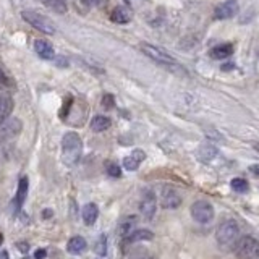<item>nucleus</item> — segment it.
Returning a JSON list of instances; mask_svg holds the SVG:
<instances>
[{
  "instance_id": "1",
  "label": "nucleus",
  "mask_w": 259,
  "mask_h": 259,
  "mask_svg": "<svg viewBox=\"0 0 259 259\" xmlns=\"http://www.w3.org/2000/svg\"><path fill=\"white\" fill-rule=\"evenodd\" d=\"M83 154V141L78 133L68 132L62 138V160L67 167L76 165Z\"/></svg>"
},
{
  "instance_id": "2",
  "label": "nucleus",
  "mask_w": 259,
  "mask_h": 259,
  "mask_svg": "<svg viewBox=\"0 0 259 259\" xmlns=\"http://www.w3.org/2000/svg\"><path fill=\"white\" fill-rule=\"evenodd\" d=\"M141 51L149 57L151 60H154L156 63L162 65L164 68L170 70V71H175V73H186L185 68L182 67L180 63H178L172 55H168L164 49H159V47H154V46H149V44H143L141 47Z\"/></svg>"
},
{
  "instance_id": "3",
  "label": "nucleus",
  "mask_w": 259,
  "mask_h": 259,
  "mask_svg": "<svg viewBox=\"0 0 259 259\" xmlns=\"http://www.w3.org/2000/svg\"><path fill=\"white\" fill-rule=\"evenodd\" d=\"M240 233V225L237 221L229 219V221H224L221 225L217 227L215 230V240L221 246H229L232 243L237 241V237Z\"/></svg>"
},
{
  "instance_id": "4",
  "label": "nucleus",
  "mask_w": 259,
  "mask_h": 259,
  "mask_svg": "<svg viewBox=\"0 0 259 259\" xmlns=\"http://www.w3.org/2000/svg\"><path fill=\"white\" fill-rule=\"evenodd\" d=\"M233 251L240 259H259V240L254 237H241L238 241H235Z\"/></svg>"
},
{
  "instance_id": "5",
  "label": "nucleus",
  "mask_w": 259,
  "mask_h": 259,
  "mask_svg": "<svg viewBox=\"0 0 259 259\" xmlns=\"http://www.w3.org/2000/svg\"><path fill=\"white\" fill-rule=\"evenodd\" d=\"M21 16H23V20L29 23L32 28L44 32V34H54L55 32V24L49 18H46L44 15H40L34 10H23Z\"/></svg>"
},
{
  "instance_id": "6",
  "label": "nucleus",
  "mask_w": 259,
  "mask_h": 259,
  "mask_svg": "<svg viewBox=\"0 0 259 259\" xmlns=\"http://www.w3.org/2000/svg\"><path fill=\"white\" fill-rule=\"evenodd\" d=\"M190 212H191V217L198 224H209L214 219V207L210 206V202H207V201L193 202Z\"/></svg>"
},
{
  "instance_id": "7",
  "label": "nucleus",
  "mask_w": 259,
  "mask_h": 259,
  "mask_svg": "<svg viewBox=\"0 0 259 259\" xmlns=\"http://www.w3.org/2000/svg\"><path fill=\"white\" fill-rule=\"evenodd\" d=\"M156 210H157V198H156V194H154L152 190L146 188L143 191V196H141V201H140V212L144 215V219L151 221V219L154 217V214H156Z\"/></svg>"
},
{
  "instance_id": "8",
  "label": "nucleus",
  "mask_w": 259,
  "mask_h": 259,
  "mask_svg": "<svg viewBox=\"0 0 259 259\" xmlns=\"http://www.w3.org/2000/svg\"><path fill=\"white\" fill-rule=\"evenodd\" d=\"M21 128L23 123L20 118H7L4 123H0V141H7L18 136L21 133Z\"/></svg>"
},
{
  "instance_id": "9",
  "label": "nucleus",
  "mask_w": 259,
  "mask_h": 259,
  "mask_svg": "<svg viewBox=\"0 0 259 259\" xmlns=\"http://www.w3.org/2000/svg\"><path fill=\"white\" fill-rule=\"evenodd\" d=\"M160 206L164 209H177L182 206V196L174 188H164L160 193Z\"/></svg>"
},
{
  "instance_id": "10",
  "label": "nucleus",
  "mask_w": 259,
  "mask_h": 259,
  "mask_svg": "<svg viewBox=\"0 0 259 259\" xmlns=\"http://www.w3.org/2000/svg\"><path fill=\"white\" fill-rule=\"evenodd\" d=\"M237 13H238L237 0H227V2L215 7V12H214L217 20H229V18H233Z\"/></svg>"
},
{
  "instance_id": "11",
  "label": "nucleus",
  "mask_w": 259,
  "mask_h": 259,
  "mask_svg": "<svg viewBox=\"0 0 259 259\" xmlns=\"http://www.w3.org/2000/svg\"><path fill=\"white\" fill-rule=\"evenodd\" d=\"M28 188H29V180L26 175H23L18 182V191H16V196H15V207L16 210L21 209L23 202L26 201V196H28Z\"/></svg>"
},
{
  "instance_id": "12",
  "label": "nucleus",
  "mask_w": 259,
  "mask_h": 259,
  "mask_svg": "<svg viewBox=\"0 0 259 259\" xmlns=\"http://www.w3.org/2000/svg\"><path fill=\"white\" fill-rule=\"evenodd\" d=\"M86 249H88V241L83 237H79V235L71 237L67 243V251L73 256H78L81 253H84Z\"/></svg>"
},
{
  "instance_id": "13",
  "label": "nucleus",
  "mask_w": 259,
  "mask_h": 259,
  "mask_svg": "<svg viewBox=\"0 0 259 259\" xmlns=\"http://www.w3.org/2000/svg\"><path fill=\"white\" fill-rule=\"evenodd\" d=\"M81 217H83V222L86 225H94L97 217H99V207L94 202H88L83 210H81Z\"/></svg>"
},
{
  "instance_id": "14",
  "label": "nucleus",
  "mask_w": 259,
  "mask_h": 259,
  "mask_svg": "<svg viewBox=\"0 0 259 259\" xmlns=\"http://www.w3.org/2000/svg\"><path fill=\"white\" fill-rule=\"evenodd\" d=\"M136 222H138V219H136L135 215H126V217L121 219L120 224H118V229H117L118 237H121V238H126L128 235L133 232V229H135Z\"/></svg>"
},
{
  "instance_id": "15",
  "label": "nucleus",
  "mask_w": 259,
  "mask_h": 259,
  "mask_svg": "<svg viewBox=\"0 0 259 259\" xmlns=\"http://www.w3.org/2000/svg\"><path fill=\"white\" fill-rule=\"evenodd\" d=\"M34 51L37 52V55L39 57H42V59H46V60H51V59H54V47L47 42V40H44V39H37V40H34Z\"/></svg>"
},
{
  "instance_id": "16",
  "label": "nucleus",
  "mask_w": 259,
  "mask_h": 259,
  "mask_svg": "<svg viewBox=\"0 0 259 259\" xmlns=\"http://www.w3.org/2000/svg\"><path fill=\"white\" fill-rule=\"evenodd\" d=\"M110 18L113 23H118V24H125V23H130V20H132V13H130V10L126 7L120 5V7H115L113 8V12L110 15Z\"/></svg>"
},
{
  "instance_id": "17",
  "label": "nucleus",
  "mask_w": 259,
  "mask_h": 259,
  "mask_svg": "<svg viewBox=\"0 0 259 259\" xmlns=\"http://www.w3.org/2000/svg\"><path fill=\"white\" fill-rule=\"evenodd\" d=\"M154 238V233L148 229H135L132 233L125 238L128 243H136V241H151Z\"/></svg>"
},
{
  "instance_id": "18",
  "label": "nucleus",
  "mask_w": 259,
  "mask_h": 259,
  "mask_svg": "<svg viewBox=\"0 0 259 259\" xmlns=\"http://www.w3.org/2000/svg\"><path fill=\"white\" fill-rule=\"evenodd\" d=\"M233 54V46L232 44H221V46H215L212 51H210V57L215 60H224V59H229V57Z\"/></svg>"
},
{
  "instance_id": "19",
  "label": "nucleus",
  "mask_w": 259,
  "mask_h": 259,
  "mask_svg": "<svg viewBox=\"0 0 259 259\" xmlns=\"http://www.w3.org/2000/svg\"><path fill=\"white\" fill-rule=\"evenodd\" d=\"M112 125V121L109 117L105 115H96L93 120H91V130L96 133H101V132H105V130H109Z\"/></svg>"
},
{
  "instance_id": "20",
  "label": "nucleus",
  "mask_w": 259,
  "mask_h": 259,
  "mask_svg": "<svg viewBox=\"0 0 259 259\" xmlns=\"http://www.w3.org/2000/svg\"><path fill=\"white\" fill-rule=\"evenodd\" d=\"M13 110V101L7 96H0V123L10 117V113Z\"/></svg>"
},
{
  "instance_id": "21",
  "label": "nucleus",
  "mask_w": 259,
  "mask_h": 259,
  "mask_svg": "<svg viewBox=\"0 0 259 259\" xmlns=\"http://www.w3.org/2000/svg\"><path fill=\"white\" fill-rule=\"evenodd\" d=\"M40 2L55 13H67V10H68L67 4H65L63 0H40Z\"/></svg>"
},
{
  "instance_id": "22",
  "label": "nucleus",
  "mask_w": 259,
  "mask_h": 259,
  "mask_svg": "<svg viewBox=\"0 0 259 259\" xmlns=\"http://www.w3.org/2000/svg\"><path fill=\"white\" fill-rule=\"evenodd\" d=\"M198 156L201 160H210V159H214L217 156V149L214 148V146H210V144H204V146H201L199 151H198Z\"/></svg>"
},
{
  "instance_id": "23",
  "label": "nucleus",
  "mask_w": 259,
  "mask_h": 259,
  "mask_svg": "<svg viewBox=\"0 0 259 259\" xmlns=\"http://www.w3.org/2000/svg\"><path fill=\"white\" fill-rule=\"evenodd\" d=\"M94 251L97 256H107V237L105 235H101L99 238H97L96 245H94Z\"/></svg>"
},
{
  "instance_id": "24",
  "label": "nucleus",
  "mask_w": 259,
  "mask_h": 259,
  "mask_svg": "<svg viewBox=\"0 0 259 259\" xmlns=\"http://www.w3.org/2000/svg\"><path fill=\"white\" fill-rule=\"evenodd\" d=\"M230 186H232L233 191H238V193H246L249 188V185L245 178H233V180L230 182Z\"/></svg>"
},
{
  "instance_id": "25",
  "label": "nucleus",
  "mask_w": 259,
  "mask_h": 259,
  "mask_svg": "<svg viewBox=\"0 0 259 259\" xmlns=\"http://www.w3.org/2000/svg\"><path fill=\"white\" fill-rule=\"evenodd\" d=\"M105 172L112 178H120L121 177V168L115 162H105Z\"/></svg>"
},
{
  "instance_id": "26",
  "label": "nucleus",
  "mask_w": 259,
  "mask_h": 259,
  "mask_svg": "<svg viewBox=\"0 0 259 259\" xmlns=\"http://www.w3.org/2000/svg\"><path fill=\"white\" fill-rule=\"evenodd\" d=\"M140 164H141V162L138 160V159H135V157L132 156V154H130V156H126V157L123 159V167H125L126 170H130V172H133V170H138Z\"/></svg>"
},
{
  "instance_id": "27",
  "label": "nucleus",
  "mask_w": 259,
  "mask_h": 259,
  "mask_svg": "<svg viewBox=\"0 0 259 259\" xmlns=\"http://www.w3.org/2000/svg\"><path fill=\"white\" fill-rule=\"evenodd\" d=\"M102 107H104V109H107V110H110V109L115 107V99H113V96H112V94H104V96H102Z\"/></svg>"
},
{
  "instance_id": "28",
  "label": "nucleus",
  "mask_w": 259,
  "mask_h": 259,
  "mask_svg": "<svg viewBox=\"0 0 259 259\" xmlns=\"http://www.w3.org/2000/svg\"><path fill=\"white\" fill-rule=\"evenodd\" d=\"M132 156H133L135 159H138L140 162H143V160L146 159V154H144V151H143V149H135V151L132 152Z\"/></svg>"
},
{
  "instance_id": "29",
  "label": "nucleus",
  "mask_w": 259,
  "mask_h": 259,
  "mask_svg": "<svg viewBox=\"0 0 259 259\" xmlns=\"http://www.w3.org/2000/svg\"><path fill=\"white\" fill-rule=\"evenodd\" d=\"M46 256H47V251L46 249H36V253H34V259H46Z\"/></svg>"
},
{
  "instance_id": "30",
  "label": "nucleus",
  "mask_w": 259,
  "mask_h": 259,
  "mask_svg": "<svg viewBox=\"0 0 259 259\" xmlns=\"http://www.w3.org/2000/svg\"><path fill=\"white\" fill-rule=\"evenodd\" d=\"M102 0H81V4L86 5V7H94V5H99Z\"/></svg>"
},
{
  "instance_id": "31",
  "label": "nucleus",
  "mask_w": 259,
  "mask_h": 259,
  "mask_svg": "<svg viewBox=\"0 0 259 259\" xmlns=\"http://www.w3.org/2000/svg\"><path fill=\"white\" fill-rule=\"evenodd\" d=\"M249 172L253 174L254 177H259V165H251L249 167Z\"/></svg>"
},
{
  "instance_id": "32",
  "label": "nucleus",
  "mask_w": 259,
  "mask_h": 259,
  "mask_svg": "<svg viewBox=\"0 0 259 259\" xmlns=\"http://www.w3.org/2000/svg\"><path fill=\"white\" fill-rule=\"evenodd\" d=\"M0 259H10V256H8V251H0Z\"/></svg>"
},
{
  "instance_id": "33",
  "label": "nucleus",
  "mask_w": 259,
  "mask_h": 259,
  "mask_svg": "<svg viewBox=\"0 0 259 259\" xmlns=\"http://www.w3.org/2000/svg\"><path fill=\"white\" fill-rule=\"evenodd\" d=\"M18 248H21V249H23V253H28V249H29V246H28V245H21V243H18Z\"/></svg>"
},
{
  "instance_id": "34",
  "label": "nucleus",
  "mask_w": 259,
  "mask_h": 259,
  "mask_svg": "<svg viewBox=\"0 0 259 259\" xmlns=\"http://www.w3.org/2000/svg\"><path fill=\"white\" fill-rule=\"evenodd\" d=\"M0 83H7V78H5L4 73H2V70H0Z\"/></svg>"
},
{
  "instance_id": "35",
  "label": "nucleus",
  "mask_w": 259,
  "mask_h": 259,
  "mask_svg": "<svg viewBox=\"0 0 259 259\" xmlns=\"http://www.w3.org/2000/svg\"><path fill=\"white\" fill-rule=\"evenodd\" d=\"M51 214H54L52 210H44V219H49V217H51Z\"/></svg>"
},
{
  "instance_id": "36",
  "label": "nucleus",
  "mask_w": 259,
  "mask_h": 259,
  "mask_svg": "<svg viewBox=\"0 0 259 259\" xmlns=\"http://www.w3.org/2000/svg\"><path fill=\"white\" fill-rule=\"evenodd\" d=\"M2 243H4V233L0 232V245H2Z\"/></svg>"
},
{
  "instance_id": "37",
  "label": "nucleus",
  "mask_w": 259,
  "mask_h": 259,
  "mask_svg": "<svg viewBox=\"0 0 259 259\" xmlns=\"http://www.w3.org/2000/svg\"><path fill=\"white\" fill-rule=\"evenodd\" d=\"M254 149H256V151L259 152V143H256V144H254Z\"/></svg>"
},
{
  "instance_id": "38",
  "label": "nucleus",
  "mask_w": 259,
  "mask_h": 259,
  "mask_svg": "<svg viewBox=\"0 0 259 259\" xmlns=\"http://www.w3.org/2000/svg\"><path fill=\"white\" fill-rule=\"evenodd\" d=\"M26 259H29V257H26ZM32 259H34V257H32Z\"/></svg>"
},
{
  "instance_id": "39",
  "label": "nucleus",
  "mask_w": 259,
  "mask_h": 259,
  "mask_svg": "<svg viewBox=\"0 0 259 259\" xmlns=\"http://www.w3.org/2000/svg\"><path fill=\"white\" fill-rule=\"evenodd\" d=\"M151 259H156V257H151Z\"/></svg>"
}]
</instances>
